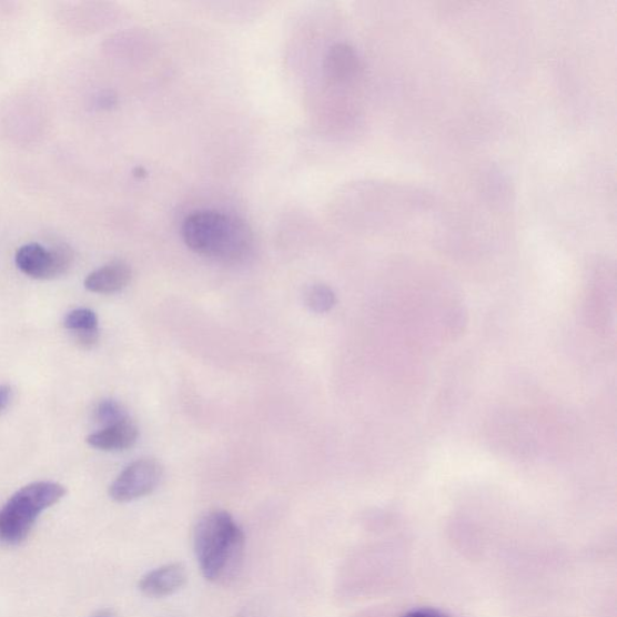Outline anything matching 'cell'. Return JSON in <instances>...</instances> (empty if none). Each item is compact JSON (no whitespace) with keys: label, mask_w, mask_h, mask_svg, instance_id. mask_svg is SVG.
<instances>
[{"label":"cell","mask_w":617,"mask_h":617,"mask_svg":"<svg viewBox=\"0 0 617 617\" xmlns=\"http://www.w3.org/2000/svg\"><path fill=\"white\" fill-rule=\"evenodd\" d=\"M324 68L327 78L334 82H350L360 74L361 62L354 48L336 44L328 51Z\"/></svg>","instance_id":"obj_9"},{"label":"cell","mask_w":617,"mask_h":617,"mask_svg":"<svg viewBox=\"0 0 617 617\" xmlns=\"http://www.w3.org/2000/svg\"><path fill=\"white\" fill-rule=\"evenodd\" d=\"M193 550L208 581L229 584L242 570L245 535L230 513L210 510L194 526Z\"/></svg>","instance_id":"obj_1"},{"label":"cell","mask_w":617,"mask_h":617,"mask_svg":"<svg viewBox=\"0 0 617 617\" xmlns=\"http://www.w3.org/2000/svg\"><path fill=\"white\" fill-rule=\"evenodd\" d=\"M163 478V468L158 461L138 459L111 484L109 495L119 503H129L146 497L156 489Z\"/></svg>","instance_id":"obj_5"},{"label":"cell","mask_w":617,"mask_h":617,"mask_svg":"<svg viewBox=\"0 0 617 617\" xmlns=\"http://www.w3.org/2000/svg\"><path fill=\"white\" fill-rule=\"evenodd\" d=\"M402 617H446V616L433 609H415L404 614Z\"/></svg>","instance_id":"obj_14"},{"label":"cell","mask_w":617,"mask_h":617,"mask_svg":"<svg viewBox=\"0 0 617 617\" xmlns=\"http://www.w3.org/2000/svg\"><path fill=\"white\" fill-rule=\"evenodd\" d=\"M12 396L11 387L8 385L0 386V414H2L10 404Z\"/></svg>","instance_id":"obj_13"},{"label":"cell","mask_w":617,"mask_h":617,"mask_svg":"<svg viewBox=\"0 0 617 617\" xmlns=\"http://www.w3.org/2000/svg\"><path fill=\"white\" fill-rule=\"evenodd\" d=\"M132 270L128 263L115 261L95 270L85 279V287L94 293H117L128 287Z\"/></svg>","instance_id":"obj_7"},{"label":"cell","mask_w":617,"mask_h":617,"mask_svg":"<svg viewBox=\"0 0 617 617\" xmlns=\"http://www.w3.org/2000/svg\"><path fill=\"white\" fill-rule=\"evenodd\" d=\"M91 617H118V616L114 610L102 609L100 611L94 613Z\"/></svg>","instance_id":"obj_15"},{"label":"cell","mask_w":617,"mask_h":617,"mask_svg":"<svg viewBox=\"0 0 617 617\" xmlns=\"http://www.w3.org/2000/svg\"><path fill=\"white\" fill-rule=\"evenodd\" d=\"M95 417L104 427L120 424L130 418L123 406L112 399H105L97 406Z\"/></svg>","instance_id":"obj_12"},{"label":"cell","mask_w":617,"mask_h":617,"mask_svg":"<svg viewBox=\"0 0 617 617\" xmlns=\"http://www.w3.org/2000/svg\"><path fill=\"white\" fill-rule=\"evenodd\" d=\"M64 327L75 334L100 333L98 331V317L91 308H75L67 314Z\"/></svg>","instance_id":"obj_10"},{"label":"cell","mask_w":617,"mask_h":617,"mask_svg":"<svg viewBox=\"0 0 617 617\" xmlns=\"http://www.w3.org/2000/svg\"><path fill=\"white\" fill-rule=\"evenodd\" d=\"M138 437V427L129 418L120 424L92 433L88 438V443L92 447L98 448V451L122 452L132 447L136 443Z\"/></svg>","instance_id":"obj_8"},{"label":"cell","mask_w":617,"mask_h":617,"mask_svg":"<svg viewBox=\"0 0 617 617\" xmlns=\"http://www.w3.org/2000/svg\"><path fill=\"white\" fill-rule=\"evenodd\" d=\"M74 261L73 250L67 245L47 249L32 243L20 247L16 255L18 269L27 276L50 280L64 274Z\"/></svg>","instance_id":"obj_4"},{"label":"cell","mask_w":617,"mask_h":617,"mask_svg":"<svg viewBox=\"0 0 617 617\" xmlns=\"http://www.w3.org/2000/svg\"><path fill=\"white\" fill-rule=\"evenodd\" d=\"M305 304L312 312L324 314L331 311L335 304V294L326 285L317 284L308 287L305 292Z\"/></svg>","instance_id":"obj_11"},{"label":"cell","mask_w":617,"mask_h":617,"mask_svg":"<svg viewBox=\"0 0 617 617\" xmlns=\"http://www.w3.org/2000/svg\"><path fill=\"white\" fill-rule=\"evenodd\" d=\"M67 494L64 486L52 482L27 485L13 494L0 510V539L10 545L22 543L41 513Z\"/></svg>","instance_id":"obj_3"},{"label":"cell","mask_w":617,"mask_h":617,"mask_svg":"<svg viewBox=\"0 0 617 617\" xmlns=\"http://www.w3.org/2000/svg\"><path fill=\"white\" fill-rule=\"evenodd\" d=\"M181 234L195 254L223 263L245 261L255 245L254 233L244 220L216 210L189 215Z\"/></svg>","instance_id":"obj_2"},{"label":"cell","mask_w":617,"mask_h":617,"mask_svg":"<svg viewBox=\"0 0 617 617\" xmlns=\"http://www.w3.org/2000/svg\"><path fill=\"white\" fill-rule=\"evenodd\" d=\"M188 581V572L184 565L174 563L153 569L139 580V591L150 598L172 596Z\"/></svg>","instance_id":"obj_6"}]
</instances>
